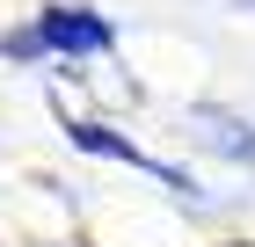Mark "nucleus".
I'll use <instances>...</instances> for the list:
<instances>
[{
  "instance_id": "f257e3e1",
  "label": "nucleus",
  "mask_w": 255,
  "mask_h": 247,
  "mask_svg": "<svg viewBox=\"0 0 255 247\" xmlns=\"http://www.w3.org/2000/svg\"><path fill=\"white\" fill-rule=\"evenodd\" d=\"M44 29H51V44H110V29L88 22V15H51Z\"/></svg>"
}]
</instances>
